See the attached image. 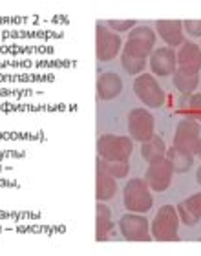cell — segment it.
Segmentation results:
<instances>
[{"label":"cell","mask_w":201,"mask_h":256,"mask_svg":"<svg viewBox=\"0 0 201 256\" xmlns=\"http://www.w3.org/2000/svg\"><path fill=\"white\" fill-rule=\"evenodd\" d=\"M156 30L148 26H136L132 32H128V38L124 42L122 54L130 55L134 59L148 60L152 52L156 50Z\"/></svg>","instance_id":"obj_1"},{"label":"cell","mask_w":201,"mask_h":256,"mask_svg":"<svg viewBox=\"0 0 201 256\" xmlns=\"http://www.w3.org/2000/svg\"><path fill=\"white\" fill-rule=\"evenodd\" d=\"M122 205L128 212L136 214H146L152 208L154 200L144 180L134 178L124 185V188H122Z\"/></svg>","instance_id":"obj_2"},{"label":"cell","mask_w":201,"mask_h":256,"mask_svg":"<svg viewBox=\"0 0 201 256\" xmlns=\"http://www.w3.org/2000/svg\"><path fill=\"white\" fill-rule=\"evenodd\" d=\"M134 152V139L126 136H114L102 134L97 139V156L102 160L114 161H130Z\"/></svg>","instance_id":"obj_3"},{"label":"cell","mask_w":201,"mask_h":256,"mask_svg":"<svg viewBox=\"0 0 201 256\" xmlns=\"http://www.w3.org/2000/svg\"><path fill=\"white\" fill-rule=\"evenodd\" d=\"M178 225H180V216L178 210L172 205H163L159 207L152 225H150V232L152 238L158 242H178Z\"/></svg>","instance_id":"obj_4"},{"label":"cell","mask_w":201,"mask_h":256,"mask_svg":"<svg viewBox=\"0 0 201 256\" xmlns=\"http://www.w3.org/2000/svg\"><path fill=\"white\" fill-rule=\"evenodd\" d=\"M122 48V38L119 33L112 32L104 22H96V57L99 62L116 59Z\"/></svg>","instance_id":"obj_5"},{"label":"cell","mask_w":201,"mask_h":256,"mask_svg":"<svg viewBox=\"0 0 201 256\" xmlns=\"http://www.w3.org/2000/svg\"><path fill=\"white\" fill-rule=\"evenodd\" d=\"M134 94L146 108H159L164 104V90L152 74H141L136 77Z\"/></svg>","instance_id":"obj_6"},{"label":"cell","mask_w":201,"mask_h":256,"mask_svg":"<svg viewBox=\"0 0 201 256\" xmlns=\"http://www.w3.org/2000/svg\"><path fill=\"white\" fill-rule=\"evenodd\" d=\"M130 138L138 143H146L156 136V119L146 108H134L126 119Z\"/></svg>","instance_id":"obj_7"},{"label":"cell","mask_w":201,"mask_h":256,"mask_svg":"<svg viewBox=\"0 0 201 256\" xmlns=\"http://www.w3.org/2000/svg\"><path fill=\"white\" fill-rule=\"evenodd\" d=\"M119 232L122 238L128 242H150L152 240V232H150V224L146 216L136 212H126L124 216L119 218Z\"/></svg>","instance_id":"obj_8"},{"label":"cell","mask_w":201,"mask_h":256,"mask_svg":"<svg viewBox=\"0 0 201 256\" xmlns=\"http://www.w3.org/2000/svg\"><path fill=\"white\" fill-rule=\"evenodd\" d=\"M201 138V126L198 121L192 119H183L178 123L174 132V146L176 150H180L183 154L194 156L198 146V141Z\"/></svg>","instance_id":"obj_9"},{"label":"cell","mask_w":201,"mask_h":256,"mask_svg":"<svg viewBox=\"0 0 201 256\" xmlns=\"http://www.w3.org/2000/svg\"><path fill=\"white\" fill-rule=\"evenodd\" d=\"M172 176H174V168L170 165V161L163 158L156 163H150L146 172H144V182H146L150 190L164 192L172 183Z\"/></svg>","instance_id":"obj_10"},{"label":"cell","mask_w":201,"mask_h":256,"mask_svg":"<svg viewBox=\"0 0 201 256\" xmlns=\"http://www.w3.org/2000/svg\"><path fill=\"white\" fill-rule=\"evenodd\" d=\"M148 66L152 70V75L158 77H168L174 75L178 70V55L174 48L163 46V48H156L152 55L148 57Z\"/></svg>","instance_id":"obj_11"},{"label":"cell","mask_w":201,"mask_h":256,"mask_svg":"<svg viewBox=\"0 0 201 256\" xmlns=\"http://www.w3.org/2000/svg\"><path fill=\"white\" fill-rule=\"evenodd\" d=\"M156 35L166 42L168 48H180L186 42L183 32V20H158L156 22Z\"/></svg>","instance_id":"obj_12"},{"label":"cell","mask_w":201,"mask_h":256,"mask_svg":"<svg viewBox=\"0 0 201 256\" xmlns=\"http://www.w3.org/2000/svg\"><path fill=\"white\" fill-rule=\"evenodd\" d=\"M122 92V79L116 72H102L97 77V97L100 101H112Z\"/></svg>","instance_id":"obj_13"},{"label":"cell","mask_w":201,"mask_h":256,"mask_svg":"<svg viewBox=\"0 0 201 256\" xmlns=\"http://www.w3.org/2000/svg\"><path fill=\"white\" fill-rule=\"evenodd\" d=\"M178 216L180 222L185 225H198L201 222V192L192 194L190 198H186L183 202L178 203Z\"/></svg>","instance_id":"obj_14"},{"label":"cell","mask_w":201,"mask_h":256,"mask_svg":"<svg viewBox=\"0 0 201 256\" xmlns=\"http://www.w3.org/2000/svg\"><path fill=\"white\" fill-rule=\"evenodd\" d=\"M178 55V68H188L194 72L201 70V46L192 40H186L181 44L180 50L176 52Z\"/></svg>","instance_id":"obj_15"},{"label":"cell","mask_w":201,"mask_h":256,"mask_svg":"<svg viewBox=\"0 0 201 256\" xmlns=\"http://www.w3.org/2000/svg\"><path fill=\"white\" fill-rule=\"evenodd\" d=\"M97 218H96V240L97 242H106L110 240L112 236L116 234V227L112 222V212L110 208L106 207L104 202H97Z\"/></svg>","instance_id":"obj_16"},{"label":"cell","mask_w":201,"mask_h":256,"mask_svg":"<svg viewBox=\"0 0 201 256\" xmlns=\"http://www.w3.org/2000/svg\"><path fill=\"white\" fill-rule=\"evenodd\" d=\"M117 180L108 172L96 166V200L97 202H110L117 194Z\"/></svg>","instance_id":"obj_17"},{"label":"cell","mask_w":201,"mask_h":256,"mask_svg":"<svg viewBox=\"0 0 201 256\" xmlns=\"http://www.w3.org/2000/svg\"><path fill=\"white\" fill-rule=\"evenodd\" d=\"M176 106L185 119L201 123V94H181Z\"/></svg>","instance_id":"obj_18"},{"label":"cell","mask_w":201,"mask_h":256,"mask_svg":"<svg viewBox=\"0 0 201 256\" xmlns=\"http://www.w3.org/2000/svg\"><path fill=\"white\" fill-rule=\"evenodd\" d=\"M174 86L180 94H196V88L200 86V72L178 68L174 72Z\"/></svg>","instance_id":"obj_19"},{"label":"cell","mask_w":201,"mask_h":256,"mask_svg":"<svg viewBox=\"0 0 201 256\" xmlns=\"http://www.w3.org/2000/svg\"><path fill=\"white\" fill-rule=\"evenodd\" d=\"M141 156H143V160L146 163H156V161L163 160L164 156H166V144H164L163 138H159V136H154L150 141L146 143H141Z\"/></svg>","instance_id":"obj_20"},{"label":"cell","mask_w":201,"mask_h":256,"mask_svg":"<svg viewBox=\"0 0 201 256\" xmlns=\"http://www.w3.org/2000/svg\"><path fill=\"white\" fill-rule=\"evenodd\" d=\"M164 158L170 161V165L174 168V174H185V172H188L190 166L194 165V160H196V156L183 154L180 150H176L174 146L166 148V156Z\"/></svg>","instance_id":"obj_21"},{"label":"cell","mask_w":201,"mask_h":256,"mask_svg":"<svg viewBox=\"0 0 201 256\" xmlns=\"http://www.w3.org/2000/svg\"><path fill=\"white\" fill-rule=\"evenodd\" d=\"M96 166H99V168H102L104 172H108V174L114 176L116 180L126 178L128 172H130V163H128V161H114V160H102V158H97Z\"/></svg>","instance_id":"obj_22"},{"label":"cell","mask_w":201,"mask_h":256,"mask_svg":"<svg viewBox=\"0 0 201 256\" xmlns=\"http://www.w3.org/2000/svg\"><path fill=\"white\" fill-rule=\"evenodd\" d=\"M64 106H32V104H0V112H55L62 110Z\"/></svg>","instance_id":"obj_23"},{"label":"cell","mask_w":201,"mask_h":256,"mask_svg":"<svg viewBox=\"0 0 201 256\" xmlns=\"http://www.w3.org/2000/svg\"><path fill=\"white\" fill-rule=\"evenodd\" d=\"M121 64H122V70H124L128 75H141L143 74V70L146 68L148 60L134 59V57H130V55L122 54L121 55Z\"/></svg>","instance_id":"obj_24"},{"label":"cell","mask_w":201,"mask_h":256,"mask_svg":"<svg viewBox=\"0 0 201 256\" xmlns=\"http://www.w3.org/2000/svg\"><path fill=\"white\" fill-rule=\"evenodd\" d=\"M0 37H4V38H20V37L57 38V37H62V35H60V33H52V32H37V33H32V32H4V33H0Z\"/></svg>","instance_id":"obj_25"},{"label":"cell","mask_w":201,"mask_h":256,"mask_svg":"<svg viewBox=\"0 0 201 256\" xmlns=\"http://www.w3.org/2000/svg\"><path fill=\"white\" fill-rule=\"evenodd\" d=\"M26 80H53V75H0V82H26Z\"/></svg>","instance_id":"obj_26"},{"label":"cell","mask_w":201,"mask_h":256,"mask_svg":"<svg viewBox=\"0 0 201 256\" xmlns=\"http://www.w3.org/2000/svg\"><path fill=\"white\" fill-rule=\"evenodd\" d=\"M104 24L110 28L112 32L124 33V32H132L134 28L138 26V20H104Z\"/></svg>","instance_id":"obj_27"},{"label":"cell","mask_w":201,"mask_h":256,"mask_svg":"<svg viewBox=\"0 0 201 256\" xmlns=\"http://www.w3.org/2000/svg\"><path fill=\"white\" fill-rule=\"evenodd\" d=\"M183 32L188 37L200 38L201 37V20H183Z\"/></svg>","instance_id":"obj_28"},{"label":"cell","mask_w":201,"mask_h":256,"mask_svg":"<svg viewBox=\"0 0 201 256\" xmlns=\"http://www.w3.org/2000/svg\"><path fill=\"white\" fill-rule=\"evenodd\" d=\"M42 134H20V132H0V139H38Z\"/></svg>","instance_id":"obj_29"},{"label":"cell","mask_w":201,"mask_h":256,"mask_svg":"<svg viewBox=\"0 0 201 256\" xmlns=\"http://www.w3.org/2000/svg\"><path fill=\"white\" fill-rule=\"evenodd\" d=\"M37 66L38 68H48V66H52V68H55V66L57 68H68V66H75V62L74 60H57V62L55 60H52V62H42L40 60V62H37Z\"/></svg>","instance_id":"obj_30"},{"label":"cell","mask_w":201,"mask_h":256,"mask_svg":"<svg viewBox=\"0 0 201 256\" xmlns=\"http://www.w3.org/2000/svg\"><path fill=\"white\" fill-rule=\"evenodd\" d=\"M10 66H13V68H30L32 62H30V60H22V62H15V60H0V68H10Z\"/></svg>","instance_id":"obj_31"},{"label":"cell","mask_w":201,"mask_h":256,"mask_svg":"<svg viewBox=\"0 0 201 256\" xmlns=\"http://www.w3.org/2000/svg\"><path fill=\"white\" fill-rule=\"evenodd\" d=\"M32 90H0V97H8V96H15V97H26L32 96Z\"/></svg>","instance_id":"obj_32"},{"label":"cell","mask_w":201,"mask_h":256,"mask_svg":"<svg viewBox=\"0 0 201 256\" xmlns=\"http://www.w3.org/2000/svg\"><path fill=\"white\" fill-rule=\"evenodd\" d=\"M2 158H24V152H0V160Z\"/></svg>","instance_id":"obj_33"},{"label":"cell","mask_w":201,"mask_h":256,"mask_svg":"<svg viewBox=\"0 0 201 256\" xmlns=\"http://www.w3.org/2000/svg\"><path fill=\"white\" fill-rule=\"evenodd\" d=\"M8 22H24V18H0V24H8Z\"/></svg>","instance_id":"obj_34"},{"label":"cell","mask_w":201,"mask_h":256,"mask_svg":"<svg viewBox=\"0 0 201 256\" xmlns=\"http://www.w3.org/2000/svg\"><path fill=\"white\" fill-rule=\"evenodd\" d=\"M194 156L201 160V138H200V141H198V146H196V152H194Z\"/></svg>","instance_id":"obj_35"},{"label":"cell","mask_w":201,"mask_h":256,"mask_svg":"<svg viewBox=\"0 0 201 256\" xmlns=\"http://www.w3.org/2000/svg\"><path fill=\"white\" fill-rule=\"evenodd\" d=\"M0 187H16V183H11V182H0Z\"/></svg>","instance_id":"obj_36"},{"label":"cell","mask_w":201,"mask_h":256,"mask_svg":"<svg viewBox=\"0 0 201 256\" xmlns=\"http://www.w3.org/2000/svg\"><path fill=\"white\" fill-rule=\"evenodd\" d=\"M196 180H198V183L201 185V166L196 170Z\"/></svg>","instance_id":"obj_37"}]
</instances>
